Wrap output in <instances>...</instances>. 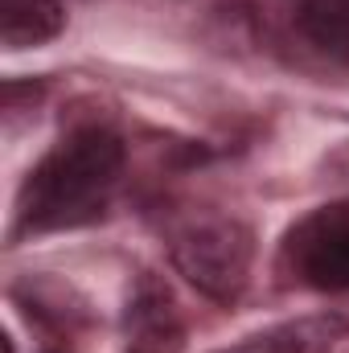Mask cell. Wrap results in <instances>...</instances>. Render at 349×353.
<instances>
[{"instance_id": "6da1fadb", "label": "cell", "mask_w": 349, "mask_h": 353, "mask_svg": "<svg viewBox=\"0 0 349 353\" xmlns=\"http://www.w3.org/2000/svg\"><path fill=\"white\" fill-rule=\"evenodd\" d=\"M123 169V140L99 123L62 136L21 185V230L79 226L107 205Z\"/></svg>"}, {"instance_id": "7a4b0ae2", "label": "cell", "mask_w": 349, "mask_h": 353, "mask_svg": "<svg viewBox=\"0 0 349 353\" xmlns=\"http://www.w3.org/2000/svg\"><path fill=\"white\" fill-rule=\"evenodd\" d=\"M169 247H173L177 271L201 296H210L218 304H235L247 292L255 239L239 218L214 214V210L185 214L169 230Z\"/></svg>"}, {"instance_id": "3957f363", "label": "cell", "mask_w": 349, "mask_h": 353, "mask_svg": "<svg viewBox=\"0 0 349 353\" xmlns=\"http://www.w3.org/2000/svg\"><path fill=\"white\" fill-rule=\"evenodd\" d=\"M292 275L321 292H349V205L308 214L283 247Z\"/></svg>"}, {"instance_id": "277c9868", "label": "cell", "mask_w": 349, "mask_h": 353, "mask_svg": "<svg viewBox=\"0 0 349 353\" xmlns=\"http://www.w3.org/2000/svg\"><path fill=\"white\" fill-rule=\"evenodd\" d=\"M123 341L128 353H181L185 350V321L177 308L173 288L144 271L123 308Z\"/></svg>"}, {"instance_id": "5b68a950", "label": "cell", "mask_w": 349, "mask_h": 353, "mask_svg": "<svg viewBox=\"0 0 349 353\" xmlns=\"http://www.w3.org/2000/svg\"><path fill=\"white\" fill-rule=\"evenodd\" d=\"M62 25H66L62 0H0V41L12 54L54 41Z\"/></svg>"}, {"instance_id": "8992f818", "label": "cell", "mask_w": 349, "mask_h": 353, "mask_svg": "<svg viewBox=\"0 0 349 353\" xmlns=\"http://www.w3.org/2000/svg\"><path fill=\"white\" fill-rule=\"evenodd\" d=\"M346 329H349L346 316H304V321L275 325L259 337H247L243 345L222 353H325Z\"/></svg>"}, {"instance_id": "52a82bcc", "label": "cell", "mask_w": 349, "mask_h": 353, "mask_svg": "<svg viewBox=\"0 0 349 353\" xmlns=\"http://www.w3.org/2000/svg\"><path fill=\"white\" fill-rule=\"evenodd\" d=\"M300 29L317 50L349 58V0H304Z\"/></svg>"}]
</instances>
